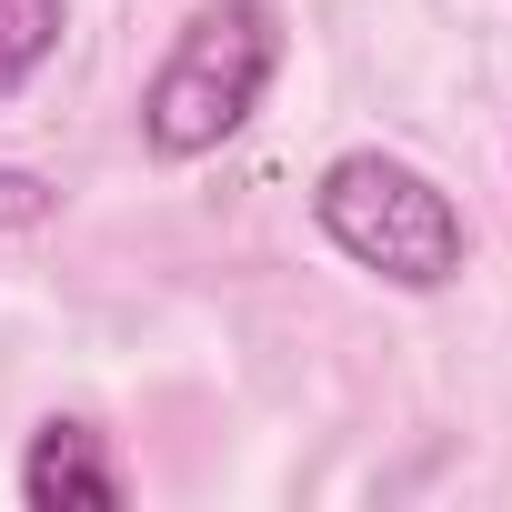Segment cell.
<instances>
[{
    "mask_svg": "<svg viewBox=\"0 0 512 512\" xmlns=\"http://www.w3.org/2000/svg\"><path fill=\"white\" fill-rule=\"evenodd\" d=\"M131 482H121V462H111V442L81 422V412H51L41 432H31V452H21V502L31 512H111Z\"/></svg>",
    "mask_w": 512,
    "mask_h": 512,
    "instance_id": "3957f363",
    "label": "cell"
},
{
    "mask_svg": "<svg viewBox=\"0 0 512 512\" xmlns=\"http://www.w3.org/2000/svg\"><path fill=\"white\" fill-rule=\"evenodd\" d=\"M312 221H322V241L342 251L352 272H372L392 292H452L462 262H472L462 201L432 171H412L402 151H342V161H322Z\"/></svg>",
    "mask_w": 512,
    "mask_h": 512,
    "instance_id": "7a4b0ae2",
    "label": "cell"
},
{
    "mask_svg": "<svg viewBox=\"0 0 512 512\" xmlns=\"http://www.w3.org/2000/svg\"><path fill=\"white\" fill-rule=\"evenodd\" d=\"M71 31V0H0V101H21Z\"/></svg>",
    "mask_w": 512,
    "mask_h": 512,
    "instance_id": "277c9868",
    "label": "cell"
},
{
    "mask_svg": "<svg viewBox=\"0 0 512 512\" xmlns=\"http://www.w3.org/2000/svg\"><path fill=\"white\" fill-rule=\"evenodd\" d=\"M41 221H51V181L0 161V231H41Z\"/></svg>",
    "mask_w": 512,
    "mask_h": 512,
    "instance_id": "5b68a950",
    "label": "cell"
},
{
    "mask_svg": "<svg viewBox=\"0 0 512 512\" xmlns=\"http://www.w3.org/2000/svg\"><path fill=\"white\" fill-rule=\"evenodd\" d=\"M272 71H282V11L272 0H201L171 31L161 71L141 81V151L151 161H211L272 101Z\"/></svg>",
    "mask_w": 512,
    "mask_h": 512,
    "instance_id": "6da1fadb",
    "label": "cell"
}]
</instances>
